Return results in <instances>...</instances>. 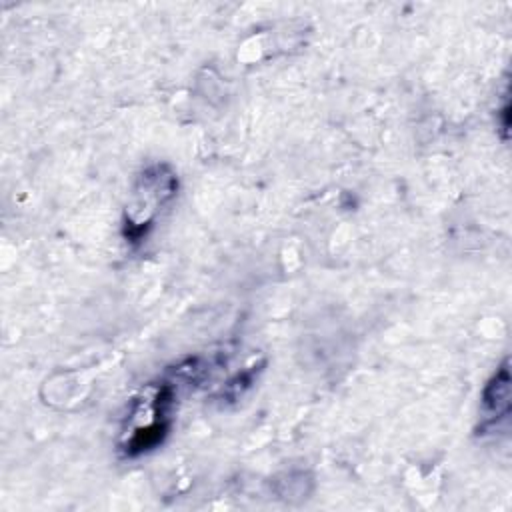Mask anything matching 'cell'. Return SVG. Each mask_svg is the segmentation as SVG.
Here are the masks:
<instances>
[{"label": "cell", "instance_id": "1", "mask_svg": "<svg viewBox=\"0 0 512 512\" xmlns=\"http://www.w3.org/2000/svg\"><path fill=\"white\" fill-rule=\"evenodd\" d=\"M178 190V178L166 164H156L146 168L138 176L134 188V198L128 210V228L130 236L140 238L144 228L150 226L158 208L168 204Z\"/></svg>", "mask_w": 512, "mask_h": 512}, {"label": "cell", "instance_id": "2", "mask_svg": "<svg viewBox=\"0 0 512 512\" xmlns=\"http://www.w3.org/2000/svg\"><path fill=\"white\" fill-rule=\"evenodd\" d=\"M482 408L490 422H498L500 418H506L510 412V370L508 360L502 362V366L496 370V374L488 380L482 392Z\"/></svg>", "mask_w": 512, "mask_h": 512}]
</instances>
